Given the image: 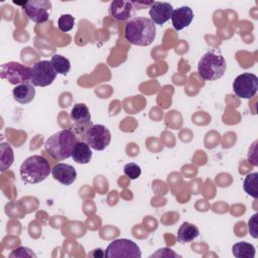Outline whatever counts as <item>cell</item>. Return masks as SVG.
Wrapping results in <instances>:
<instances>
[{
	"instance_id": "cell-21",
	"label": "cell",
	"mask_w": 258,
	"mask_h": 258,
	"mask_svg": "<svg viewBox=\"0 0 258 258\" xmlns=\"http://www.w3.org/2000/svg\"><path fill=\"white\" fill-rule=\"evenodd\" d=\"M0 163H1V171H5L9 168L14 161V153L12 147L9 143L1 144V154H0Z\"/></svg>"
},
{
	"instance_id": "cell-8",
	"label": "cell",
	"mask_w": 258,
	"mask_h": 258,
	"mask_svg": "<svg viewBox=\"0 0 258 258\" xmlns=\"http://www.w3.org/2000/svg\"><path fill=\"white\" fill-rule=\"evenodd\" d=\"M56 75L50 61L39 60L31 68L30 83L34 87H47L53 83Z\"/></svg>"
},
{
	"instance_id": "cell-4",
	"label": "cell",
	"mask_w": 258,
	"mask_h": 258,
	"mask_svg": "<svg viewBox=\"0 0 258 258\" xmlns=\"http://www.w3.org/2000/svg\"><path fill=\"white\" fill-rule=\"evenodd\" d=\"M19 171L24 182L34 184L43 181L51 172V168L45 157L35 154L22 162Z\"/></svg>"
},
{
	"instance_id": "cell-7",
	"label": "cell",
	"mask_w": 258,
	"mask_h": 258,
	"mask_svg": "<svg viewBox=\"0 0 258 258\" xmlns=\"http://www.w3.org/2000/svg\"><path fill=\"white\" fill-rule=\"evenodd\" d=\"M1 79L8 81L12 85L28 83L31 76V68L17 61H8L1 66Z\"/></svg>"
},
{
	"instance_id": "cell-24",
	"label": "cell",
	"mask_w": 258,
	"mask_h": 258,
	"mask_svg": "<svg viewBox=\"0 0 258 258\" xmlns=\"http://www.w3.org/2000/svg\"><path fill=\"white\" fill-rule=\"evenodd\" d=\"M124 173L130 178V179H136L140 176L141 174V168L138 164L134 163V162H129L127 164H125L124 168Z\"/></svg>"
},
{
	"instance_id": "cell-5",
	"label": "cell",
	"mask_w": 258,
	"mask_h": 258,
	"mask_svg": "<svg viewBox=\"0 0 258 258\" xmlns=\"http://www.w3.org/2000/svg\"><path fill=\"white\" fill-rule=\"evenodd\" d=\"M70 117L72 120L70 129L76 134L79 141H84L87 131L93 126L89 108L83 103H78L73 107Z\"/></svg>"
},
{
	"instance_id": "cell-6",
	"label": "cell",
	"mask_w": 258,
	"mask_h": 258,
	"mask_svg": "<svg viewBox=\"0 0 258 258\" xmlns=\"http://www.w3.org/2000/svg\"><path fill=\"white\" fill-rule=\"evenodd\" d=\"M105 256L108 258H140L141 251L135 242L129 239H117L108 245Z\"/></svg>"
},
{
	"instance_id": "cell-14",
	"label": "cell",
	"mask_w": 258,
	"mask_h": 258,
	"mask_svg": "<svg viewBox=\"0 0 258 258\" xmlns=\"http://www.w3.org/2000/svg\"><path fill=\"white\" fill-rule=\"evenodd\" d=\"M54 179L63 185H71L77 178V171L73 165L67 163H56L51 168Z\"/></svg>"
},
{
	"instance_id": "cell-11",
	"label": "cell",
	"mask_w": 258,
	"mask_h": 258,
	"mask_svg": "<svg viewBox=\"0 0 258 258\" xmlns=\"http://www.w3.org/2000/svg\"><path fill=\"white\" fill-rule=\"evenodd\" d=\"M26 16L35 23H43L48 20L51 2L47 0H30L23 5Z\"/></svg>"
},
{
	"instance_id": "cell-1",
	"label": "cell",
	"mask_w": 258,
	"mask_h": 258,
	"mask_svg": "<svg viewBox=\"0 0 258 258\" xmlns=\"http://www.w3.org/2000/svg\"><path fill=\"white\" fill-rule=\"evenodd\" d=\"M155 35L156 26L148 17H134L127 23L125 27V38L134 45H150L155 39Z\"/></svg>"
},
{
	"instance_id": "cell-15",
	"label": "cell",
	"mask_w": 258,
	"mask_h": 258,
	"mask_svg": "<svg viewBox=\"0 0 258 258\" xmlns=\"http://www.w3.org/2000/svg\"><path fill=\"white\" fill-rule=\"evenodd\" d=\"M170 19L173 28L175 30H181L191 23L194 19L192 9L188 6H180L176 9H173Z\"/></svg>"
},
{
	"instance_id": "cell-3",
	"label": "cell",
	"mask_w": 258,
	"mask_h": 258,
	"mask_svg": "<svg viewBox=\"0 0 258 258\" xmlns=\"http://www.w3.org/2000/svg\"><path fill=\"white\" fill-rule=\"evenodd\" d=\"M227 64L219 49H210L203 54L198 63V73L205 81H216L224 76Z\"/></svg>"
},
{
	"instance_id": "cell-20",
	"label": "cell",
	"mask_w": 258,
	"mask_h": 258,
	"mask_svg": "<svg viewBox=\"0 0 258 258\" xmlns=\"http://www.w3.org/2000/svg\"><path fill=\"white\" fill-rule=\"evenodd\" d=\"M50 62L52 64V68L56 72V74L67 75L70 72V70H71V62H70V60L67 57H64L63 55H61V54H57V53L53 54L51 56Z\"/></svg>"
},
{
	"instance_id": "cell-13",
	"label": "cell",
	"mask_w": 258,
	"mask_h": 258,
	"mask_svg": "<svg viewBox=\"0 0 258 258\" xmlns=\"http://www.w3.org/2000/svg\"><path fill=\"white\" fill-rule=\"evenodd\" d=\"M133 4L130 1L115 0L109 5V14L116 21H124L131 17L133 13Z\"/></svg>"
},
{
	"instance_id": "cell-16",
	"label": "cell",
	"mask_w": 258,
	"mask_h": 258,
	"mask_svg": "<svg viewBox=\"0 0 258 258\" xmlns=\"http://www.w3.org/2000/svg\"><path fill=\"white\" fill-rule=\"evenodd\" d=\"M13 98L16 102H18L19 104L25 105L30 103L34 97H35V89L34 86L32 84L29 83H22L17 85L13 91Z\"/></svg>"
},
{
	"instance_id": "cell-9",
	"label": "cell",
	"mask_w": 258,
	"mask_h": 258,
	"mask_svg": "<svg viewBox=\"0 0 258 258\" xmlns=\"http://www.w3.org/2000/svg\"><path fill=\"white\" fill-rule=\"evenodd\" d=\"M258 90V78L251 73H243L236 77L233 82L235 95L242 99H251Z\"/></svg>"
},
{
	"instance_id": "cell-23",
	"label": "cell",
	"mask_w": 258,
	"mask_h": 258,
	"mask_svg": "<svg viewBox=\"0 0 258 258\" xmlns=\"http://www.w3.org/2000/svg\"><path fill=\"white\" fill-rule=\"evenodd\" d=\"M75 25V17L71 14H62L57 20L58 29L62 32H68L73 29Z\"/></svg>"
},
{
	"instance_id": "cell-26",
	"label": "cell",
	"mask_w": 258,
	"mask_h": 258,
	"mask_svg": "<svg viewBox=\"0 0 258 258\" xmlns=\"http://www.w3.org/2000/svg\"><path fill=\"white\" fill-rule=\"evenodd\" d=\"M257 217L258 215L257 214H254L249 222H248V229H249V232L251 234V236L254 238V239H257L258 238V232H257Z\"/></svg>"
},
{
	"instance_id": "cell-27",
	"label": "cell",
	"mask_w": 258,
	"mask_h": 258,
	"mask_svg": "<svg viewBox=\"0 0 258 258\" xmlns=\"http://www.w3.org/2000/svg\"><path fill=\"white\" fill-rule=\"evenodd\" d=\"M158 256H163V257H170V256H173V257H180V255H177L175 252H173L171 249L169 248H161V249H158L156 253L152 254L150 257H158Z\"/></svg>"
},
{
	"instance_id": "cell-2",
	"label": "cell",
	"mask_w": 258,
	"mask_h": 258,
	"mask_svg": "<svg viewBox=\"0 0 258 258\" xmlns=\"http://www.w3.org/2000/svg\"><path fill=\"white\" fill-rule=\"evenodd\" d=\"M78 142V137L71 129H63L48 137L44 148L53 159L61 161L72 156Z\"/></svg>"
},
{
	"instance_id": "cell-25",
	"label": "cell",
	"mask_w": 258,
	"mask_h": 258,
	"mask_svg": "<svg viewBox=\"0 0 258 258\" xmlns=\"http://www.w3.org/2000/svg\"><path fill=\"white\" fill-rule=\"evenodd\" d=\"M10 258L12 257H33L35 258L36 255L33 253V251L27 247H18L17 249L13 250L11 254L9 255Z\"/></svg>"
},
{
	"instance_id": "cell-10",
	"label": "cell",
	"mask_w": 258,
	"mask_h": 258,
	"mask_svg": "<svg viewBox=\"0 0 258 258\" xmlns=\"http://www.w3.org/2000/svg\"><path fill=\"white\" fill-rule=\"evenodd\" d=\"M111 141V133L109 129L102 124L93 125L86 133L85 142L89 144L92 149L102 151Z\"/></svg>"
},
{
	"instance_id": "cell-17",
	"label": "cell",
	"mask_w": 258,
	"mask_h": 258,
	"mask_svg": "<svg viewBox=\"0 0 258 258\" xmlns=\"http://www.w3.org/2000/svg\"><path fill=\"white\" fill-rule=\"evenodd\" d=\"M200 235V230L194 224L184 222L180 225L177 231V241L181 244L192 242Z\"/></svg>"
},
{
	"instance_id": "cell-18",
	"label": "cell",
	"mask_w": 258,
	"mask_h": 258,
	"mask_svg": "<svg viewBox=\"0 0 258 258\" xmlns=\"http://www.w3.org/2000/svg\"><path fill=\"white\" fill-rule=\"evenodd\" d=\"M72 157L74 161H76L77 163H80V164L89 163L92 158V148L89 146L87 142L79 141L75 146Z\"/></svg>"
},
{
	"instance_id": "cell-22",
	"label": "cell",
	"mask_w": 258,
	"mask_h": 258,
	"mask_svg": "<svg viewBox=\"0 0 258 258\" xmlns=\"http://www.w3.org/2000/svg\"><path fill=\"white\" fill-rule=\"evenodd\" d=\"M257 172H251L246 175L243 181V188L246 194L251 196L254 199L258 198V190H257Z\"/></svg>"
},
{
	"instance_id": "cell-28",
	"label": "cell",
	"mask_w": 258,
	"mask_h": 258,
	"mask_svg": "<svg viewBox=\"0 0 258 258\" xmlns=\"http://www.w3.org/2000/svg\"><path fill=\"white\" fill-rule=\"evenodd\" d=\"M91 255L92 256H94V257H103V256H105V253L103 252V250L102 249H95L92 253H91Z\"/></svg>"
},
{
	"instance_id": "cell-12",
	"label": "cell",
	"mask_w": 258,
	"mask_h": 258,
	"mask_svg": "<svg viewBox=\"0 0 258 258\" xmlns=\"http://www.w3.org/2000/svg\"><path fill=\"white\" fill-rule=\"evenodd\" d=\"M173 11V7L171 4L167 2L154 1L149 9L150 19L154 22V24L162 25L166 21H168L171 17V13Z\"/></svg>"
},
{
	"instance_id": "cell-19",
	"label": "cell",
	"mask_w": 258,
	"mask_h": 258,
	"mask_svg": "<svg viewBox=\"0 0 258 258\" xmlns=\"http://www.w3.org/2000/svg\"><path fill=\"white\" fill-rule=\"evenodd\" d=\"M232 253L236 258H254L255 247L248 242H238L233 245Z\"/></svg>"
}]
</instances>
